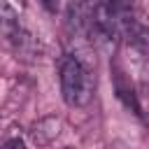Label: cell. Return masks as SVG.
<instances>
[{"mask_svg": "<svg viewBox=\"0 0 149 149\" xmlns=\"http://www.w3.org/2000/svg\"><path fill=\"white\" fill-rule=\"evenodd\" d=\"M65 149H70V147H65Z\"/></svg>", "mask_w": 149, "mask_h": 149, "instance_id": "obj_7", "label": "cell"}, {"mask_svg": "<svg viewBox=\"0 0 149 149\" xmlns=\"http://www.w3.org/2000/svg\"><path fill=\"white\" fill-rule=\"evenodd\" d=\"M21 30V21H19V12L7 2L0 0V37L5 40H14Z\"/></svg>", "mask_w": 149, "mask_h": 149, "instance_id": "obj_4", "label": "cell"}, {"mask_svg": "<svg viewBox=\"0 0 149 149\" xmlns=\"http://www.w3.org/2000/svg\"><path fill=\"white\" fill-rule=\"evenodd\" d=\"M93 88H95L93 74L81 61L70 56L61 63V93L70 107L88 105L93 98Z\"/></svg>", "mask_w": 149, "mask_h": 149, "instance_id": "obj_1", "label": "cell"}, {"mask_svg": "<svg viewBox=\"0 0 149 149\" xmlns=\"http://www.w3.org/2000/svg\"><path fill=\"white\" fill-rule=\"evenodd\" d=\"M61 119L58 116H44V119H40L35 126H33V130H30V137H33V142L37 144V147H47V144H51L58 135H61Z\"/></svg>", "mask_w": 149, "mask_h": 149, "instance_id": "obj_3", "label": "cell"}, {"mask_svg": "<svg viewBox=\"0 0 149 149\" xmlns=\"http://www.w3.org/2000/svg\"><path fill=\"white\" fill-rule=\"evenodd\" d=\"M2 149H26V144H23V140L12 137V140H7V142L2 144Z\"/></svg>", "mask_w": 149, "mask_h": 149, "instance_id": "obj_5", "label": "cell"}, {"mask_svg": "<svg viewBox=\"0 0 149 149\" xmlns=\"http://www.w3.org/2000/svg\"><path fill=\"white\" fill-rule=\"evenodd\" d=\"M58 2H61V0H42L44 9H49V12H56V9H58Z\"/></svg>", "mask_w": 149, "mask_h": 149, "instance_id": "obj_6", "label": "cell"}, {"mask_svg": "<svg viewBox=\"0 0 149 149\" xmlns=\"http://www.w3.org/2000/svg\"><path fill=\"white\" fill-rule=\"evenodd\" d=\"M93 0H70L68 5V23L77 33H88L91 30V19H93Z\"/></svg>", "mask_w": 149, "mask_h": 149, "instance_id": "obj_2", "label": "cell"}]
</instances>
